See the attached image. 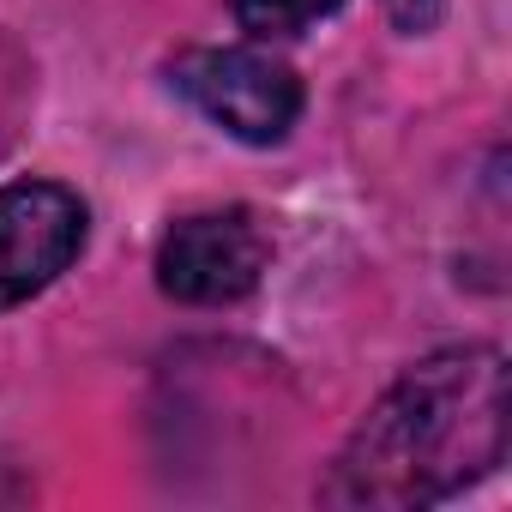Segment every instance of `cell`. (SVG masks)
Masks as SVG:
<instances>
[{
  "mask_svg": "<svg viewBox=\"0 0 512 512\" xmlns=\"http://www.w3.org/2000/svg\"><path fill=\"white\" fill-rule=\"evenodd\" d=\"M85 247V199L61 181L0 187V314L43 296Z\"/></svg>",
  "mask_w": 512,
  "mask_h": 512,
  "instance_id": "4",
  "label": "cell"
},
{
  "mask_svg": "<svg viewBox=\"0 0 512 512\" xmlns=\"http://www.w3.org/2000/svg\"><path fill=\"white\" fill-rule=\"evenodd\" d=\"M169 85L229 139L278 145L302 115V79L266 49H187L169 67Z\"/></svg>",
  "mask_w": 512,
  "mask_h": 512,
  "instance_id": "2",
  "label": "cell"
},
{
  "mask_svg": "<svg viewBox=\"0 0 512 512\" xmlns=\"http://www.w3.org/2000/svg\"><path fill=\"white\" fill-rule=\"evenodd\" d=\"M380 7H386V19L398 31H434L440 13H446V0H380Z\"/></svg>",
  "mask_w": 512,
  "mask_h": 512,
  "instance_id": "6",
  "label": "cell"
},
{
  "mask_svg": "<svg viewBox=\"0 0 512 512\" xmlns=\"http://www.w3.org/2000/svg\"><path fill=\"white\" fill-rule=\"evenodd\" d=\"M344 0H229V13L247 37L260 43H284V37H302L314 31L320 19H332Z\"/></svg>",
  "mask_w": 512,
  "mask_h": 512,
  "instance_id": "5",
  "label": "cell"
},
{
  "mask_svg": "<svg viewBox=\"0 0 512 512\" xmlns=\"http://www.w3.org/2000/svg\"><path fill=\"white\" fill-rule=\"evenodd\" d=\"M506 422V356L494 344L440 350L404 368V380L362 416L320 482V500L374 512L452 500L506 458Z\"/></svg>",
  "mask_w": 512,
  "mask_h": 512,
  "instance_id": "1",
  "label": "cell"
},
{
  "mask_svg": "<svg viewBox=\"0 0 512 512\" xmlns=\"http://www.w3.org/2000/svg\"><path fill=\"white\" fill-rule=\"evenodd\" d=\"M266 266H272V235L241 205L193 211L157 241V284L169 302L187 308H229L253 296Z\"/></svg>",
  "mask_w": 512,
  "mask_h": 512,
  "instance_id": "3",
  "label": "cell"
}]
</instances>
